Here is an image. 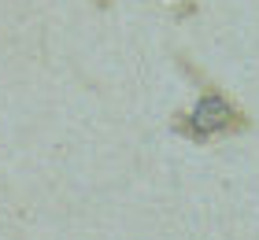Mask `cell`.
<instances>
[{
  "label": "cell",
  "mask_w": 259,
  "mask_h": 240,
  "mask_svg": "<svg viewBox=\"0 0 259 240\" xmlns=\"http://www.w3.org/2000/svg\"><path fill=\"white\" fill-rule=\"evenodd\" d=\"M244 126V115L233 107L222 92H204L196 100V107L189 115L178 118V129L189 133L193 140H207V137H219V133H233V129Z\"/></svg>",
  "instance_id": "1"
}]
</instances>
